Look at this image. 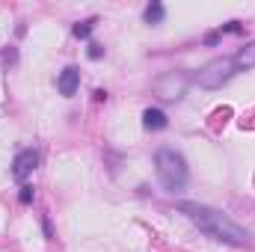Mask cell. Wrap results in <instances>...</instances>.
<instances>
[{"instance_id":"obj_1","label":"cell","mask_w":255,"mask_h":252,"mask_svg":"<svg viewBox=\"0 0 255 252\" xmlns=\"http://www.w3.org/2000/svg\"><path fill=\"white\" fill-rule=\"evenodd\" d=\"M178 214H184L193 226H199L214 241H223V244H232V247H250L253 244V235L244 226H238L229 214H223L217 208L196 205V202H181L178 205Z\"/></svg>"},{"instance_id":"obj_2","label":"cell","mask_w":255,"mask_h":252,"mask_svg":"<svg viewBox=\"0 0 255 252\" xmlns=\"http://www.w3.org/2000/svg\"><path fill=\"white\" fill-rule=\"evenodd\" d=\"M154 169H157V178L166 193H181L187 187V160L175 151V148H157L154 154Z\"/></svg>"},{"instance_id":"obj_3","label":"cell","mask_w":255,"mask_h":252,"mask_svg":"<svg viewBox=\"0 0 255 252\" xmlns=\"http://www.w3.org/2000/svg\"><path fill=\"white\" fill-rule=\"evenodd\" d=\"M187 86H190V74L181 71V68H172V71H163L154 80V95L163 98V101H181L187 95Z\"/></svg>"},{"instance_id":"obj_4","label":"cell","mask_w":255,"mask_h":252,"mask_svg":"<svg viewBox=\"0 0 255 252\" xmlns=\"http://www.w3.org/2000/svg\"><path fill=\"white\" fill-rule=\"evenodd\" d=\"M235 71H238L235 60L220 57V60H211V63L196 74V83H199L202 89H220L223 83H229V80H232V74H235Z\"/></svg>"},{"instance_id":"obj_5","label":"cell","mask_w":255,"mask_h":252,"mask_svg":"<svg viewBox=\"0 0 255 252\" xmlns=\"http://www.w3.org/2000/svg\"><path fill=\"white\" fill-rule=\"evenodd\" d=\"M36 166H39V151H36V148H24V151H18V157H15V163H12V175H15L18 181H27Z\"/></svg>"},{"instance_id":"obj_6","label":"cell","mask_w":255,"mask_h":252,"mask_svg":"<svg viewBox=\"0 0 255 252\" xmlns=\"http://www.w3.org/2000/svg\"><path fill=\"white\" fill-rule=\"evenodd\" d=\"M77 86H80V68H74V65L63 68L60 77H57V89H60V95H65V98L77 95Z\"/></svg>"},{"instance_id":"obj_7","label":"cell","mask_w":255,"mask_h":252,"mask_svg":"<svg viewBox=\"0 0 255 252\" xmlns=\"http://www.w3.org/2000/svg\"><path fill=\"white\" fill-rule=\"evenodd\" d=\"M166 125H169V119H166L163 110H157V107H145L142 110V127L145 130H163Z\"/></svg>"},{"instance_id":"obj_8","label":"cell","mask_w":255,"mask_h":252,"mask_svg":"<svg viewBox=\"0 0 255 252\" xmlns=\"http://www.w3.org/2000/svg\"><path fill=\"white\" fill-rule=\"evenodd\" d=\"M142 18H145V24H151V27H157L163 18H166V9H163V3H157V0H151L148 6H145V12H142Z\"/></svg>"},{"instance_id":"obj_9","label":"cell","mask_w":255,"mask_h":252,"mask_svg":"<svg viewBox=\"0 0 255 252\" xmlns=\"http://www.w3.org/2000/svg\"><path fill=\"white\" fill-rule=\"evenodd\" d=\"M235 65H238V68H255V42L247 45V48H241V51L235 54Z\"/></svg>"},{"instance_id":"obj_10","label":"cell","mask_w":255,"mask_h":252,"mask_svg":"<svg viewBox=\"0 0 255 252\" xmlns=\"http://www.w3.org/2000/svg\"><path fill=\"white\" fill-rule=\"evenodd\" d=\"M95 18H89V21H80V24H74L71 27V33H74V39H89L92 36V30H95Z\"/></svg>"},{"instance_id":"obj_11","label":"cell","mask_w":255,"mask_h":252,"mask_svg":"<svg viewBox=\"0 0 255 252\" xmlns=\"http://www.w3.org/2000/svg\"><path fill=\"white\" fill-rule=\"evenodd\" d=\"M33 196H36V190L30 187V184H24V187H21V193H18L21 205H30V202H33Z\"/></svg>"},{"instance_id":"obj_12","label":"cell","mask_w":255,"mask_h":252,"mask_svg":"<svg viewBox=\"0 0 255 252\" xmlns=\"http://www.w3.org/2000/svg\"><path fill=\"white\" fill-rule=\"evenodd\" d=\"M217 33H220V36H223V33H244V27H241L238 21H229V24H223Z\"/></svg>"},{"instance_id":"obj_13","label":"cell","mask_w":255,"mask_h":252,"mask_svg":"<svg viewBox=\"0 0 255 252\" xmlns=\"http://www.w3.org/2000/svg\"><path fill=\"white\" fill-rule=\"evenodd\" d=\"M101 57H104V48L92 42V45H89V60H101Z\"/></svg>"},{"instance_id":"obj_14","label":"cell","mask_w":255,"mask_h":252,"mask_svg":"<svg viewBox=\"0 0 255 252\" xmlns=\"http://www.w3.org/2000/svg\"><path fill=\"white\" fill-rule=\"evenodd\" d=\"M217 42H220V33H217V30H214V33H208V36H205V45H217Z\"/></svg>"},{"instance_id":"obj_15","label":"cell","mask_w":255,"mask_h":252,"mask_svg":"<svg viewBox=\"0 0 255 252\" xmlns=\"http://www.w3.org/2000/svg\"><path fill=\"white\" fill-rule=\"evenodd\" d=\"M95 101H107V92L104 89H95Z\"/></svg>"}]
</instances>
